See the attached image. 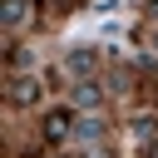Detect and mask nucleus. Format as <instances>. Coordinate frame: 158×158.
<instances>
[{
	"label": "nucleus",
	"instance_id": "obj_1",
	"mask_svg": "<svg viewBox=\"0 0 158 158\" xmlns=\"http://www.w3.org/2000/svg\"><path fill=\"white\" fill-rule=\"evenodd\" d=\"M5 94H10V104H20V109H30V104H40V94H44V84H40V74H15Z\"/></svg>",
	"mask_w": 158,
	"mask_h": 158
},
{
	"label": "nucleus",
	"instance_id": "obj_2",
	"mask_svg": "<svg viewBox=\"0 0 158 158\" xmlns=\"http://www.w3.org/2000/svg\"><path fill=\"white\" fill-rule=\"evenodd\" d=\"M40 133H44V143H64V138H74V114H69V109H49L44 123H40Z\"/></svg>",
	"mask_w": 158,
	"mask_h": 158
},
{
	"label": "nucleus",
	"instance_id": "obj_3",
	"mask_svg": "<svg viewBox=\"0 0 158 158\" xmlns=\"http://www.w3.org/2000/svg\"><path fill=\"white\" fill-rule=\"evenodd\" d=\"M69 99H74V109H84V114H94V109L104 104V89H99L94 79H74V89H69Z\"/></svg>",
	"mask_w": 158,
	"mask_h": 158
},
{
	"label": "nucleus",
	"instance_id": "obj_4",
	"mask_svg": "<svg viewBox=\"0 0 158 158\" xmlns=\"http://www.w3.org/2000/svg\"><path fill=\"white\" fill-rule=\"evenodd\" d=\"M25 20H30V0H5V5H0V30H5V35L25 30Z\"/></svg>",
	"mask_w": 158,
	"mask_h": 158
},
{
	"label": "nucleus",
	"instance_id": "obj_5",
	"mask_svg": "<svg viewBox=\"0 0 158 158\" xmlns=\"http://www.w3.org/2000/svg\"><path fill=\"white\" fill-rule=\"evenodd\" d=\"M104 133H109V128H104V118H79V123H74V138H79V143H89V148H99V143H104Z\"/></svg>",
	"mask_w": 158,
	"mask_h": 158
},
{
	"label": "nucleus",
	"instance_id": "obj_6",
	"mask_svg": "<svg viewBox=\"0 0 158 158\" xmlns=\"http://www.w3.org/2000/svg\"><path fill=\"white\" fill-rule=\"evenodd\" d=\"M94 64H99L94 49H69V69H74L79 79H94Z\"/></svg>",
	"mask_w": 158,
	"mask_h": 158
},
{
	"label": "nucleus",
	"instance_id": "obj_7",
	"mask_svg": "<svg viewBox=\"0 0 158 158\" xmlns=\"http://www.w3.org/2000/svg\"><path fill=\"white\" fill-rule=\"evenodd\" d=\"M148 44H153V54H158V30H153V35H148Z\"/></svg>",
	"mask_w": 158,
	"mask_h": 158
}]
</instances>
